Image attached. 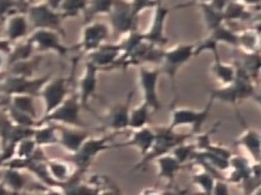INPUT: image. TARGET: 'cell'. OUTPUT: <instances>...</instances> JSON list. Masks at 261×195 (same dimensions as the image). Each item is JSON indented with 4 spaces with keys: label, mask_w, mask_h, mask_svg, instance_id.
Instances as JSON below:
<instances>
[{
    "label": "cell",
    "mask_w": 261,
    "mask_h": 195,
    "mask_svg": "<svg viewBox=\"0 0 261 195\" xmlns=\"http://www.w3.org/2000/svg\"><path fill=\"white\" fill-rule=\"evenodd\" d=\"M114 0H89L88 6L84 12L85 21L93 20L94 16L101 14H109Z\"/></svg>",
    "instance_id": "cell-37"
},
{
    "label": "cell",
    "mask_w": 261,
    "mask_h": 195,
    "mask_svg": "<svg viewBox=\"0 0 261 195\" xmlns=\"http://www.w3.org/2000/svg\"><path fill=\"white\" fill-rule=\"evenodd\" d=\"M25 14L33 29H51L59 32L63 39L66 38V32L62 25V21L64 19L58 10L52 8L46 2L29 4L25 10Z\"/></svg>",
    "instance_id": "cell-6"
},
{
    "label": "cell",
    "mask_w": 261,
    "mask_h": 195,
    "mask_svg": "<svg viewBox=\"0 0 261 195\" xmlns=\"http://www.w3.org/2000/svg\"><path fill=\"white\" fill-rule=\"evenodd\" d=\"M28 38L35 50L42 53L50 52L60 57H65L71 51V49L63 43V37L55 30L36 28L31 31Z\"/></svg>",
    "instance_id": "cell-10"
},
{
    "label": "cell",
    "mask_w": 261,
    "mask_h": 195,
    "mask_svg": "<svg viewBox=\"0 0 261 195\" xmlns=\"http://www.w3.org/2000/svg\"><path fill=\"white\" fill-rule=\"evenodd\" d=\"M34 50L35 48L31 41L29 40V38L17 43H14L12 50L9 53V65L14 62L24 61L32 58Z\"/></svg>",
    "instance_id": "cell-36"
},
{
    "label": "cell",
    "mask_w": 261,
    "mask_h": 195,
    "mask_svg": "<svg viewBox=\"0 0 261 195\" xmlns=\"http://www.w3.org/2000/svg\"><path fill=\"white\" fill-rule=\"evenodd\" d=\"M122 54L119 43L106 42L95 51L87 54V60L94 63L100 70H112Z\"/></svg>",
    "instance_id": "cell-17"
},
{
    "label": "cell",
    "mask_w": 261,
    "mask_h": 195,
    "mask_svg": "<svg viewBox=\"0 0 261 195\" xmlns=\"http://www.w3.org/2000/svg\"><path fill=\"white\" fill-rule=\"evenodd\" d=\"M155 138L154 129L146 126L140 129L130 130V134L127 139L123 142L114 143L113 148H122V147H133L139 151L141 156H144L148 153L152 147L153 141Z\"/></svg>",
    "instance_id": "cell-20"
},
{
    "label": "cell",
    "mask_w": 261,
    "mask_h": 195,
    "mask_svg": "<svg viewBox=\"0 0 261 195\" xmlns=\"http://www.w3.org/2000/svg\"><path fill=\"white\" fill-rule=\"evenodd\" d=\"M0 179L3 181L10 193H21L27 187L23 170L13 167H2Z\"/></svg>",
    "instance_id": "cell-23"
},
{
    "label": "cell",
    "mask_w": 261,
    "mask_h": 195,
    "mask_svg": "<svg viewBox=\"0 0 261 195\" xmlns=\"http://www.w3.org/2000/svg\"><path fill=\"white\" fill-rule=\"evenodd\" d=\"M83 106L81 104L76 90L69 92L66 99L49 114L43 115L37 120L36 126L42 123H54L70 127L88 128V125L81 118V110Z\"/></svg>",
    "instance_id": "cell-4"
},
{
    "label": "cell",
    "mask_w": 261,
    "mask_h": 195,
    "mask_svg": "<svg viewBox=\"0 0 261 195\" xmlns=\"http://www.w3.org/2000/svg\"><path fill=\"white\" fill-rule=\"evenodd\" d=\"M212 193L213 194H228L229 193L228 182L223 178L216 179Z\"/></svg>",
    "instance_id": "cell-42"
},
{
    "label": "cell",
    "mask_w": 261,
    "mask_h": 195,
    "mask_svg": "<svg viewBox=\"0 0 261 195\" xmlns=\"http://www.w3.org/2000/svg\"><path fill=\"white\" fill-rule=\"evenodd\" d=\"M197 5L200 7V11H201V14L203 17L204 24L206 25V27L209 31L225 22L223 12L215 9L208 2L200 3Z\"/></svg>",
    "instance_id": "cell-31"
},
{
    "label": "cell",
    "mask_w": 261,
    "mask_h": 195,
    "mask_svg": "<svg viewBox=\"0 0 261 195\" xmlns=\"http://www.w3.org/2000/svg\"><path fill=\"white\" fill-rule=\"evenodd\" d=\"M240 122L244 125V130L234 141V144L244 148L252 158V161L261 162V132L247 127L243 118L240 119Z\"/></svg>",
    "instance_id": "cell-21"
},
{
    "label": "cell",
    "mask_w": 261,
    "mask_h": 195,
    "mask_svg": "<svg viewBox=\"0 0 261 195\" xmlns=\"http://www.w3.org/2000/svg\"><path fill=\"white\" fill-rule=\"evenodd\" d=\"M9 67V55L3 51H0V74L7 71Z\"/></svg>",
    "instance_id": "cell-43"
},
{
    "label": "cell",
    "mask_w": 261,
    "mask_h": 195,
    "mask_svg": "<svg viewBox=\"0 0 261 195\" xmlns=\"http://www.w3.org/2000/svg\"><path fill=\"white\" fill-rule=\"evenodd\" d=\"M35 98L36 96L30 94H13L6 96V102L18 111L23 112L38 120L39 118L35 105Z\"/></svg>",
    "instance_id": "cell-30"
},
{
    "label": "cell",
    "mask_w": 261,
    "mask_h": 195,
    "mask_svg": "<svg viewBox=\"0 0 261 195\" xmlns=\"http://www.w3.org/2000/svg\"><path fill=\"white\" fill-rule=\"evenodd\" d=\"M154 161L157 166L158 178L165 180L168 186L173 184L176 175L184 168V165L171 152L157 157Z\"/></svg>",
    "instance_id": "cell-22"
},
{
    "label": "cell",
    "mask_w": 261,
    "mask_h": 195,
    "mask_svg": "<svg viewBox=\"0 0 261 195\" xmlns=\"http://www.w3.org/2000/svg\"><path fill=\"white\" fill-rule=\"evenodd\" d=\"M135 91L132 90L128 92L126 99L122 103H117L112 105L105 114L100 117L103 129H108L114 132L122 133L125 130H128V121H129V112H130V103L133 100Z\"/></svg>",
    "instance_id": "cell-12"
},
{
    "label": "cell",
    "mask_w": 261,
    "mask_h": 195,
    "mask_svg": "<svg viewBox=\"0 0 261 195\" xmlns=\"http://www.w3.org/2000/svg\"><path fill=\"white\" fill-rule=\"evenodd\" d=\"M180 5L168 7L162 4V0H160L157 3V5L153 8L154 11L152 14L149 27L146 31H144V37L147 42L160 47H163L167 43V38L165 36V24L168 14L174 8Z\"/></svg>",
    "instance_id": "cell-15"
},
{
    "label": "cell",
    "mask_w": 261,
    "mask_h": 195,
    "mask_svg": "<svg viewBox=\"0 0 261 195\" xmlns=\"http://www.w3.org/2000/svg\"><path fill=\"white\" fill-rule=\"evenodd\" d=\"M89 0H62L58 11L63 19L74 18L84 14Z\"/></svg>",
    "instance_id": "cell-35"
},
{
    "label": "cell",
    "mask_w": 261,
    "mask_h": 195,
    "mask_svg": "<svg viewBox=\"0 0 261 195\" xmlns=\"http://www.w3.org/2000/svg\"><path fill=\"white\" fill-rule=\"evenodd\" d=\"M193 57H195V44H176L173 47L163 51L162 59L160 62V70L161 73H164L169 79L174 94H176L175 78L177 72Z\"/></svg>",
    "instance_id": "cell-5"
},
{
    "label": "cell",
    "mask_w": 261,
    "mask_h": 195,
    "mask_svg": "<svg viewBox=\"0 0 261 195\" xmlns=\"http://www.w3.org/2000/svg\"><path fill=\"white\" fill-rule=\"evenodd\" d=\"M233 63L240 65L250 77L257 83L261 72V53L260 51L246 53L240 51L238 58H234Z\"/></svg>",
    "instance_id": "cell-24"
},
{
    "label": "cell",
    "mask_w": 261,
    "mask_h": 195,
    "mask_svg": "<svg viewBox=\"0 0 261 195\" xmlns=\"http://www.w3.org/2000/svg\"><path fill=\"white\" fill-rule=\"evenodd\" d=\"M154 129L155 138L152 147L147 154L141 157V159L132 168V172L145 169L151 161H154L157 157L170 153L171 150L179 143L187 141L189 137L194 136L192 132L188 134H181L175 131V129L167 126H156Z\"/></svg>",
    "instance_id": "cell-2"
},
{
    "label": "cell",
    "mask_w": 261,
    "mask_h": 195,
    "mask_svg": "<svg viewBox=\"0 0 261 195\" xmlns=\"http://www.w3.org/2000/svg\"><path fill=\"white\" fill-rule=\"evenodd\" d=\"M237 70L234 80L226 85L213 88L210 90V98L216 102H222L229 104L232 107H237L242 101L251 99L256 88V82L250 77V75L238 64L233 63Z\"/></svg>",
    "instance_id": "cell-1"
},
{
    "label": "cell",
    "mask_w": 261,
    "mask_h": 195,
    "mask_svg": "<svg viewBox=\"0 0 261 195\" xmlns=\"http://www.w3.org/2000/svg\"><path fill=\"white\" fill-rule=\"evenodd\" d=\"M223 16L225 21L247 20L252 18V13L240 0H230L223 10Z\"/></svg>",
    "instance_id": "cell-32"
},
{
    "label": "cell",
    "mask_w": 261,
    "mask_h": 195,
    "mask_svg": "<svg viewBox=\"0 0 261 195\" xmlns=\"http://www.w3.org/2000/svg\"><path fill=\"white\" fill-rule=\"evenodd\" d=\"M52 77L51 74H45L41 77L5 75L0 81V94L5 96L13 94H30L39 96L44 84Z\"/></svg>",
    "instance_id": "cell-7"
},
{
    "label": "cell",
    "mask_w": 261,
    "mask_h": 195,
    "mask_svg": "<svg viewBox=\"0 0 261 195\" xmlns=\"http://www.w3.org/2000/svg\"><path fill=\"white\" fill-rule=\"evenodd\" d=\"M243 4H245L248 8H259L261 7V0H240Z\"/></svg>",
    "instance_id": "cell-46"
},
{
    "label": "cell",
    "mask_w": 261,
    "mask_h": 195,
    "mask_svg": "<svg viewBox=\"0 0 261 195\" xmlns=\"http://www.w3.org/2000/svg\"><path fill=\"white\" fill-rule=\"evenodd\" d=\"M110 26L102 21H89L81 30V38L76 48L89 54L105 44L110 36Z\"/></svg>",
    "instance_id": "cell-13"
},
{
    "label": "cell",
    "mask_w": 261,
    "mask_h": 195,
    "mask_svg": "<svg viewBox=\"0 0 261 195\" xmlns=\"http://www.w3.org/2000/svg\"><path fill=\"white\" fill-rule=\"evenodd\" d=\"M214 101L209 98L206 106L200 110L187 108V107H175L170 109V119L168 126L172 129H176L182 126L192 127V133L195 135L202 129L205 121L207 120L210 111L212 109Z\"/></svg>",
    "instance_id": "cell-8"
},
{
    "label": "cell",
    "mask_w": 261,
    "mask_h": 195,
    "mask_svg": "<svg viewBox=\"0 0 261 195\" xmlns=\"http://www.w3.org/2000/svg\"><path fill=\"white\" fill-rule=\"evenodd\" d=\"M1 108L5 111V113L7 114L8 118L12 121V123H14L15 125L18 126H23V127H35L36 123H37V119H35L34 117L18 111L17 109L13 108L11 105H9L6 100L3 101L1 103Z\"/></svg>",
    "instance_id": "cell-34"
},
{
    "label": "cell",
    "mask_w": 261,
    "mask_h": 195,
    "mask_svg": "<svg viewBox=\"0 0 261 195\" xmlns=\"http://www.w3.org/2000/svg\"><path fill=\"white\" fill-rule=\"evenodd\" d=\"M210 0H193V3L195 4H200V3H206V2H209Z\"/></svg>",
    "instance_id": "cell-49"
},
{
    "label": "cell",
    "mask_w": 261,
    "mask_h": 195,
    "mask_svg": "<svg viewBox=\"0 0 261 195\" xmlns=\"http://www.w3.org/2000/svg\"><path fill=\"white\" fill-rule=\"evenodd\" d=\"M160 0H129L134 12L140 16V14L150 8H154Z\"/></svg>",
    "instance_id": "cell-41"
},
{
    "label": "cell",
    "mask_w": 261,
    "mask_h": 195,
    "mask_svg": "<svg viewBox=\"0 0 261 195\" xmlns=\"http://www.w3.org/2000/svg\"><path fill=\"white\" fill-rule=\"evenodd\" d=\"M218 45L225 44L233 48H238V31L229 28L224 23L209 31L208 35Z\"/></svg>",
    "instance_id": "cell-33"
},
{
    "label": "cell",
    "mask_w": 261,
    "mask_h": 195,
    "mask_svg": "<svg viewBox=\"0 0 261 195\" xmlns=\"http://www.w3.org/2000/svg\"><path fill=\"white\" fill-rule=\"evenodd\" d=\"M29 3L19 2L18 0H0V21L3 22L10 14L18 11L25 12Z\"/></svg>",
    "instance_id": "cell-40"
},
{
    "label": "cell",
    "mask_w": 261,
    "mask_h": 195,
    "mask_svg": "<svg viewBox=\"0 0 261 195\" xmlns=\"http://www.w3.org/2000/svg\"><path fill=\"white\" fill-rule=\"evenodd\" d=\"M99 67L89 60H86L84 71L77 81L76 92L83 108H87L89 102L96 95L98 86Z\"/></svg>",
    "instance_id": "cell-16"
},
{
    "label": "cell",
    "mask_w": 261,
    "mask_h": 195,
    "mask_svg": "<svg viewBox=\"0 0 261 195\" xmlns=\"http://www.w3.org/2000/svg\"><path fill=\"white\" fill-rule=\"evenodd\" d=\"M70 77L50 78L42 87L39 96L43 101L44 114H49L57 108L69 94Z\"/></svg>",
    "instance_id": "cell-14"
},
{
    "label": "cell",
    "mask_w": 261,
    "mask_h": 195,
    "mask_svg": "<svg viewBox=\"0 0 261 195\" xmlns=\"http://www.w3.org/2000/svg\"><path fill=\"white\" fill-rule=\"evenodd\" d=\"M260 15H261V10H260Z\"/></svg>",
    "instance_id": "cell-50"
},
{
    "label": "cell",
    "mask_w": 261,
    "mask_h": 195,
    "mask_svg": "<svg viewBox=\"0 0 261 195\" xmlns=\"http://www.w3.org/2000/svg\"><path fill=\"white\" fill-rule=\"evenodd\" d=\"M58 132V145H60L69 154L74 153L84 141L90 136L88 128L70 127L60 124H55Z\"/></svg>",
    "instance_id": "cell-19"
},
{
    "label": "cell",
    "mask_w": 261,
    "mask_h": 195,
    "mask_svg": "<svg viewBox=\"0 0 261 195\" xmlns=\"http://www.w3.org/2000/svg\"><path fill=\"white\" fill-rule=\"evenodd\" d=\"M33 138L40 147L58 144V132L54 123H42L34 128Z\"/></svg>",
    "instance_id": "cell-26"
},
{
    "label": "cell",
    "mask_w": 261,
    "mask_h": 195,
    "mask_svg": "<svg viewBox=\"0 0 261 195\" xmlns=\"http://www.w3.org/2000/svg\"><path fill=\"white\" fill-rule=\"evenodd\" d=\"M31 24L25 12L18 11L10 14L3 21L4 37L10 42L17 43L29 37Z\"/></svg>",
    "instance_id": "cell-18"
},
{
    "label": "cell",
    "mask_w": 261,
    "mask_h": 195,
    "mask_svg": "<svg viewBox=\"0 0 261 195\" xmlns=\"http://www.w3.org/2000/svg\"><path fill=\"white\" fill-rule=\"evenodd\" d=\"M217 178L214 177L209 171L201 168L200 171L194 172L192 175V182L193 184L199 188L202 192L211 194L213 191L214 183Z\"/></svg>",
    "instance_id": "cell-38"
},
{
    "label": "cell",
    "mask_w": 261,
    "mask_h": 195,
    "mask_svg": "<svg viewBox=\"0 0 261 195\" xmlns=\"http://www.w3.org/2000/svg\"><path fill=\"white\" fill-rule=\"evenodd\" d=\"M118 134L120 133L112 131L107 135L105 134L99 137H92L90 135L74 153L69 154L65 158L72 164L76 170L86 173L100 153L113 148L111 141Z\"/></svg>",
    "instance_id": "cell-3"
},
{
    "label": "cell",
    "mask_w": 261,
    "mask_h": 195,
    "mask_svg": "<svg viewBox=\"0 0 261 195\" xmlns=\"http://www.w3.org/2000/svg\"><path fill=\"white\" fill-rule=\"evenodd\" d=\"M108 16L109 26L117 36L138 29L139 16L134 12L129 0H114Z\"/></svg>",
    "instance_id": "cell-9"
},
{
    "label": "cell",
    "mask_w": 261,
    "mask_h": 195,
    "mask_svg": "<svg viewBox=\"0 0 261 195\" xmlns=\"http://www.w3.org/2000/svg\"><path fill=\"white\" fill-rule=\"evenodd\" d=\"M46 165L50 177L58 187L65 183L74 172L70 167V162L66 158H47Z\"/></svg>",
    "instance_id": "cell-25"
},
{
    "label": "cell",
    "mask_w": 261,
    "mask_h": 195,
    "mask_svg": "<svg viewBox=\"0 0 261 195\" xmlns=\"http://www.w3.org/2000/svg\"><path fill=\"white\" fill-rule=\"evenodd\" d=\"M229 1H230V0H210L208 3H209L212 7H214L215 9H217V10L223 12L224 8L226 7V5H227V3H228Z\"/></svg>",
    "instance_id": "cell-44"
},
{
    "label": "cell",
    "mask_w": 261,
    "mask_h": 195,
    "mask_svg": "<svg viewBox=\"0 0 261 195\" xmlns=\"http://www.w3.org/2000/svg\"><path fill=\"white\" fill-rule=\"evenodd\" d=\"M45 2H46L49 6H51L52 8L58 10V9H59V6H60V4H61V2H62V0H45Z\"/></svg>",
    "instance_id": "cell-47"
},
{
    "label": "cell",
    "mask_w": 261,
    "mask_h": 195,
    "mask_svg": "<svg viewBox=\"0 0 261 195\" xmlns=\"http://www.w3.org/2000/svg\"><path fill=\"white\" fill-rule=\"evenodd\" d=\"M261 32L254 26L238 31V48L242 52L260 51Z\"/></svg>",
    "instance_id": "cell-27"
},
{
    "label": "cell",
    "mask_w": 261,
    "mask_h": 195,
    "mask_svg": "<svg viewBox=\"0 0 261 195\" xmlns=\"http://www.w3.org/2000/svg\"><path fill=\"white\" fill-rule=\"evenodd\" d=\"M161 74L160 68H149L145 65L139 67L138 81L142 91L143 101L153 112L161 108L158 95V81Z\"/></svg>",
    "instance_id": "cell-11"
},
{
    "label": "cell",
    "mask_w": 261,
    "mask_h": 195,
    "mask_svg": "<svg viewBox=\"0 0 261 195\" xmlns=\"http://www.w3.org/2000/svg\"><path fill=\"white\" fill-rule=\"evenodd\" d=\"M251 100L261 109V83L256 84V88H255L254 94L251 98Z\"/></svg>",
    "instance_id": "cell-45"
},
{
    "label": "cell",
    "mask_w": 261,
    "mask_h": 195,
    "mask_svg": "<svg viewBox=\"0 0 261 195\" xmlns=\"http://www.w3.org/2000/svg\"><path fill=\"white\" fill-rule=\"evenodd\" d=\"M197 147L194 142L188 143L187 141H184L179 144H177L172 150L171 153L181 162L182 165L187 164L188 161L192 160L195 153L197 152Z\"/></svg>",
    "instance_id": "cell-39"
},
{
    "label": "cell",
    "mask_w": 261,
    "mask_h": 195,
    "mask_svg": "<svg viewBox=\"0 0 261 195\" xmlns=\"http://www.w3.org/2000/svg\"><path fill=\"white\" fill-rule=\"evenodd\" d=\"M151 108L144 102L134 108L130 109L129 112V121H128V129L135 130L148 126L150 122L151 116Z\"/></svg>",
    "instance_id": "cell-28"
},
{
    "label": "cell",
    "mask_w": 261,
    "mask_h": 195,
    "mask_svg": "<svg viewBox=\"0 0 261 195\" xmlns=\"http://www.w3.org/2000/svg\"><path fill=\"white\" fill-rule=\"evenodd\" d=\"M5 193H10V192L5 186V184L3 183V181L0 179V194H5Z\"/></svg>",
    "instance_id": "cell-48"
},
{
    "label": "cell",
    "mask_w": 261,
    "mask_h": 195,
    "mask_svg": "<svg viewBox=\"0 0 261 195\" xmlns=\"http://www.w3.org/2000/svg\"><path fill=\"white\" fill-rule=\"evenodd\" d=\"M211 72L214 77L221 83V85H226L231 83L237 75V70L234 64H229L222 62L219 59H214L211 64Z\"/></svg>",
    "instance_id": "cell-29"
}]
</instances>
